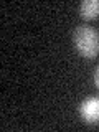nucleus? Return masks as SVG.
Wrapping results in <instances>:
<instances>
[{
  "label": "nucleus",
  "mask_w": 99,
  "mask_h": 132,
  "mask_svg": "<svg viewBox=\"0 0 99 132\" xmlns=\"http://www.w3.org/2000/svg\"><path fill=\"white\" fill-rule=\"evenodd\" d=\"M79 114L88 124H99V97H88L81 102Z\"/></svg>",
  "instance_id": "f03ea898"
},
{
  "label": "nucleus",
  "mask_w": 99,
  "mask_h": 132,
  "mask_svg": "<svg viewBox=\"0 0 99 132\" xmlns=\"http://www.w3.org/2000/svg\"><path fill=\"white\" fill-rule=\"evenodd\" d=\"M79 12L84 18H96L99 16V0H84L81 2Z\"/></svg>",
  "instance_id": "7ed1b4c3"
},
{
  "label": "nucleus",
  "mask_w": 99,
  "mask_h": 132,
  "mask_svg": "<svg viewBox=\"0 0 99 132\" xmlns=\"http://www.w3.org/2000/svg\"><path fill=\"white\" fill-rule=\"evenodd\" d=\"M73 41L81 56L94 58L99 53V33L93 27L79 25L73 33Z\"/></svg>",
  "instance_id": "f257e3e1"
},
{
  "label": "nucleus",
  "mask_w": 99,
  "mask_h": 132,
  "mask_svg": "<svg viewBox=\"0 0 99 132\" xmlns=\"http://www.w3.org/2000/svg\"><path fill=\"white\" fill-rule=\"evenodd\" d=\"M94 84H96V88L99 89V66L96 68V71H94Z\"/></svg>",
  "instance_id": "20e7f679"
}]
</instances>
